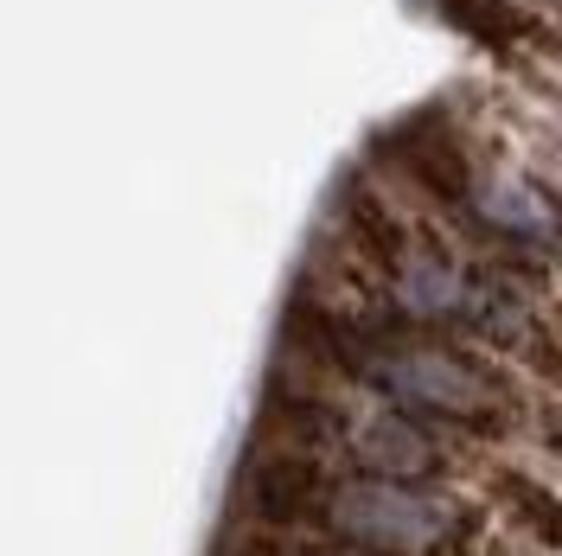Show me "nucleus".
<instances>
[{
	"label": "nucleus",
	"instance_id": "nucleus-7",
	"mask_svg": "<svg viewBox=\"0 0 562 556\" xmlns=\"http://www.w3.org/2000/svg\"><path fill=\"white\" fill-rule=\"evenodd\" d=\"M307 556H371V551H307Z\"/></svg>",
	"mask_w": 562,
	"mask_h": 556
},
{
	"label": "nucleus",
	"instance_id": "nucleus-2",
	"mask_svg": "<svg viewBox=\"0 0 562 556\" xmlns=\"http://www.w3.org/2000/svg\"><path fill=\"white\" fill-rule=\"evenodd\" d=\"M326 524L346 537L351 551L371 556H428L454 544L460 505L441 492H422L416 480H339L326 492Z\"/></svg>",
	"mask_w": 562,
	"mask_h": 556
},
{
	"label": "nucleus",
	"instance_id": "nucleus-1",
	"mask_svg": "<svg viewBox=\"0 0 562 556\" xmlns=\"http://www.w3.org/2000/svg\"><path fill=\"white\" fill-rule=\"evenodd\" d=\"M351 371L371 383L384 403H396L403 416H435L460 422V429H492L505 422V383L486 365H473L467 352L448 346H390V340H364Z\"/></svg>",
	"mask_w": 562,
	"mask_h": 556
},
{
	"label": "nucleus",
	"instance_id": "nucleus-6",
	"mask_svg": "<svg viewBox=\"0 0 562 556\" xmlns=\"http://www.w3.org/2000/svg\"><path fill=\"white\" fill-rule=\"evenodd\" d=\"M505 499H518V505H525V519L537 524L543 537H557V544H562V505L543 487H530V480H505Z\"/></svg>",
	"mask_w": 562,
	"mask_h": 556
},
{
	"label": "nucleus",
	"instance_id": "nucleus-5",
	"mask_svg": "<svg viewBox=\"0 0 562 556\" xmlns=\"http://www.w3.org/2000/svg\"><path fill=\"white\" fill-rule=\"evenodd\" d=\"M441 13H454V20L467 26V33L492 38V45H498V38H512V33H518V13H512L505 0H441Z\"/></svg>",
	"mask_w": 562,
	"mask_h": 556
},
{
	"label": "nucleus",
	"instance_id": "nucleus-3",
	"mask_svg": "<svg viewBox=\"0 0 562 556\" xmlns=\"http://www.w3.org/2000/svg\"><path fill=\"white\" fill-rule=\"evenodd\" d=\"M473 211L486 218L498 237H512V244H550V237H557V205H550L530 179H512V174L486 179L480 199H473Z\"/></svg>",
	"mask_w": 562,
	"mask_h": 556
},
{
	"label": "nucleus",
	"instance_id": "nucleus-4",
	"mask_svg": "<svg viewBox=\"0 0 562 556\" xmlns=\"http://www.w3.org/2000/svg\"><path fill=\"white\" fill-rule=\"evenodd\" d=\"M249 499H256L262 519H276V524L307 519V512H314V467L294 460V454L256 460V474H249Z\"/></svg>",
	"mask_w": 562,
	"mask_h": 556
}]
</instances>
